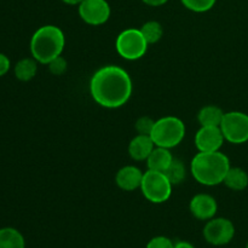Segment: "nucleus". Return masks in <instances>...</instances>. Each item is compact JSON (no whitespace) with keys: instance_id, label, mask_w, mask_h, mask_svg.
Wrapping results in <instances>:
<instances>
[{"instance_id":"5","label":"nucleus","mask_w":248,"mask_h":248,"mask_svg":"<svg viewBox=\"0 0 248 248\" xmlns=\"http://www.w3.org/2000/svg\"><path fill=\"white\" fill-rule=\"evenodd\" d=\"M172 184L164 172L148 170L144 172L140 190L144 198L153 203H164L171 198Z\"/></svg>"},{"instance_id":"11","label":"nucleus","mask_w":248,"mask_h":248,"mask_svg":"<svg viewBox=\"0 0 248 248\" xmlns=\"http://www.w3.org/2000/svg\"><path fill=\"white\" fill-rule=\"evenodd\" d=\"M189 210L196 219L210 220L215 218L218 205L213 196L208 194H198L190 200Z\"/></svg>"},{"instance_id":"17","label":"nucleus","mask_w":248,"mask_h":248,"mask_svg":"<svg viewBox=\"0 0 248 248\" xmlns=\"http://www.w3.org/2000/svg\"><path fill=\"white\" fill-rule=\"evenodd\" d=\"M0 248H26L24 237L14 228L0 229Z\"/></svg>"},{"instance_id":"9","label":"nucleus","mask_w":248,"mask_h":248,"mask_svg":"<svg viewBox=\"0 0 248 248\" xmlns=\"http://www.w3.org/2000/svg\"><path fill=\"white\" fill-rule=\"evenodd\" d=\"M110 6L107 0H82L79 4V15L85 23L101 26L110 17Z\"/></svg>"},{"instance_id":"22","label":"nucleus","mask_w":248,"mask_h":248,"mask_svg":"<svg viewBox=\"0 0 248 248\" xmlns=\"http://www.w3.org/2000/svg\"><path fill=\"white\" fill-rule=\"evenodd\" d=\"M154 124L155 121L150 119L149 116H142V118L136 121V131L138 132V135L150 136L153 127H154Z\"/></svg>"},{"instance_id":"2","label":"nucleus","mask_w":248,"mask_h":248,"mask_svg":"<svg viewBox=\"0 0 248 248\" xmlns=\"http://www.w3.org/2000/svg\"><path fill=\"white\" fill-rule=\"evenodd\" d=\"M229 157L222 152H199L191 160V174L198 183L215 186L223 183L230 169Z\"/></svg>"},{"instance_id":"24","label":"nucleus","mask_w":248,"mask_h":248,"mask_svg":"<svg viewBox=\"0 0 248 248\" xmlns=\"http://www.w3.org/2000/svg\"><path fill=\"white\" fill-rule=\"evenodd\" d=\"M147 248H174V244L166 236H155L148 242Z\"/></svg>"},{"instance_id":"26","label":"nucleus","mask_w":248,"mask_h":248,"mask_svg":"<svg viewBox=\"0 0 248 248\" xmlns=\"http://www.w3.org/2000/svg\"><path fill=\"white\" fill-rule=\"evenodd\" d=\"M145 5H149V6H161V5L166 4L169 0H142Z\"/></svg>"},{"instance_id":"13","label":"nucleus","mask_w":248,"mask_h":248,"mask_svg":"<svg viewBox=\"0 0 248 248\" xmlns=\"http://www.w3.org/2000/svg\"><path fill=\"white\" fill-rule=\"evenodd\" d=\"M156 147L150 136L137 135L128 144V154L136 161L147 160L153 149Z\"/></svg>"},{"instance_id":"7","label":"nucleus","mask_w":248,"mask_h":248,"mask_svg":"<svg viewBox=\"0 0 248 248\" xmlns=\"http://www.w3.org/2000/svg\"><path fill=\"white\" fill-rule=\"evenodd\" d=\"M220 130L228 142L232 144L246 143L248 140V115L242 111L225 113Z\"/></svg>"},{"instance_id":"15","label":"nucleus","mask_w":248,"mask_h":248,"mask_svg":"<svg viewBox=\"0 0 248 248\" xmlns=\"http://www.w3.org/2000/svg\"><path fill=\"white\" fill-rule=\"evenodd\" d=\"M223 183L229 189L235 191H241L248 186V174L245 170L240 167H230L229 171L225 174Z\"/></svg>"},{"instance_id":"10","label":"nucleus","mask_w":248,"mask_h":248,"mask_svg":"<svg viewBox=\"0 0 248 248\" xmlns=\"http://www.w3.org/2000/svg\"><path fill=\"white\" fill-rule=\"evenodd\" d=\"M225 138L219 126H201L195 135V145L199 152H218Z\"/></svg>"},{"instance_id":"1","label":"nucleus","mask_w":248,"mask_h":248,"mask_svg":"<svg viewBox=\"0 0 248 248\" xmlns=\"http://www.w3.org/2000/svg\"><path fill=\"white\" fill-rule=\"evenodd\" d=\"M90 92L101 107L115 109L127 103L132 94V80L125 69L106 65L97 70L90 81Z\"/></svg>"},{"instance_id":"3","label":"nucleus","mask_w":248,"mask_h":248,"mask_svg":"<svg viewBox=\"0 0 248 248\" xmlns=\"http://www.w3.org/2000/svg\"><path fill=\"white\" fill-rule=\"evenodd\" d=\"M65 45V36L57 26H43L33 34L31 40V53L34 60L48 64L53 58L61 56Z\"/></svg>"},{"instance_id":"8","label":"nucleus","mask_w":248,"mask_h":248,"mask_svg":"<svg viewBox=\"0 0 248 248\" xmlns=\"http://www.w3.org/2000/svg\"><path fill=\"white\" fill-rule=\"evenodd\" d=\"M235 235V227L227 218H212L203 228V237L213 246L228 245Z\"/></svg>"},{"instance_id":"28","label":"nucleus","mask_w":248,"mask_h":248,"mask_svg":"<svg viewBox=\"0 0 248 248\" xmlns=\"http://www.w3.org/2000/svg\"><path fill=\"white\" fill-rule=\"evenodd\" d=\"M62 1L67 5H79L82 0H62Z\"/></svg>"},{"instance_id":"25","label":"nucleus","mask_w":248,"mask_h":248,"mask_svg":"<svg viewBox=\"0 0 248 248\" xmlns=\"http://www.w3.org/2000/svg\"><path fill=\"white\" fill-rule=\"evenodd\" d=\"M11 67V62H10L9 57L4 53L0 52V77H4Z\"/></svg>"},{"instance_id":"6","label":"nucleus","mask_w":248,"mask_h":248,"mask_svg":"<svg viewBox=\"0 0 248 248\" xmlns=\"http://www.w3.org/2000/svg\"><path fill=\"white\" fill-rule=\"evenodd\" d=\"M148 45L140 29L128 28L121 31L115 41V47L119 55L127 61H136L147 53Z\"/></svg>"},{"instance_id":"29","label":"nucleus","mask_w":248,"mask_h":248,"mask_svg":"<svg viewBox=\"0 0 248 248\" xmlns=\"http://www.w3.org/2000/svg\"><path fill=\"white\" fill-rule=\"evenodd\" d=\"M246 248H248V242H247V246H246Z\"/></svg>"},{"instance_id":"19","label":"nucleus","mask_w":248,"mask_h":248,"mask_svg":"<svg viewBox=\"0 0 248 248\" xmlns=\"http://www.w3.org/2000/svg\"><path fill=\"white\" fill-rule=\"evenodd\" d=\"M164 173L165 176L167 177V179L171 182L172 186H178V184H181L182 182L186 179V166H184L183 161H181L179 159H174L173 157L171 165H170L169 169H167Z\"/></svg>"},{"instance_id":"14","label":"nucleus","mask_w":248,"mask_h":248,"mask_svg":"<svg viewBox=\"0 0 248 248\" xmlns=\"http://www.w3.org/2000/svg\"><path fill=\"white\" fill-rule=\"evenodd\" d=\"M173 156H172L171 152L167 148L156 147L153 149L150 155L147 159L148 170H153V171L157 172H165L169 166L171 165Z\"/></svg>"},{"instance_id":"16","label":"nucleus","mask_w":248,"mask_h":248,"mask_svg":"<svg viewBox=\"0 0 248 248\" xmlns=\"http://www.w3.org/2000/svg\"><path fill=\"white\" fill-rule=\"evenodd\" d=\"M224 111L217 106H206L200 109L198 121L201 126H219L224 118Z\"/></svg>"},{"instance_id":"18","label":"nucleus","mask_w":248,"mask_h":248,"mask_svg":"<svg viewBox=\"0 0 248 248\" xmlns=\"http://www.w3.org/2000/svg\"><path fill=\"white\" fill-rule=\"evenodd\" d=\"M38 72V64L34 58H23L15 65V77L19 81H29Z\"/></svg>"},{"instance_id":"20","label":"nucleus","mask_w":248,"mask_h":248,"mask_svg":"<svg viewBox=\"0 0 248 248\" xmlns=\"http://www.w3.org/2000/svg\"><path fill=\"white\" fill-rule=\"evenodd\" d=\"M143 36L148 44H156L164 35V28L157 21H148L140 27Z\"/></svg>"},{"instance_id":"21","label":"nucleus","mask_w":248,"mask_h":248,"mask_svg":"<svg viewBox=\"0 0 248 248\" xmlns=\"http://www.w3.org/2000/svg\"><path fill=\"white\" fill-rule=\"evenodd\" d=\"M217 0H181L182 4L193 12L210 11Z\"/></svg>"},{"instance_id":"27","label":"nucleus","mask_w":248,"mask_h":248,"mask_svg":"<svg viewBox=\"0 0 248 248\" xmlns=\"http://www.w3.org/2000/svg\"><path fill=\"white\" fill-rule=\"evenodd\" d=\"M174 248H195L190 242L186 241H179L177 244H174Z\"/></svg>"},{"instance_id":"4","label":"nucleus","mask_w":248,"mask_h":248,"mask_svg":"<svg viewBox=\"0 0 248 248\" xmlns=\"http://www.w3.org/2000/svg\"><path fill=\"white\" fill-rule=\"evenodd\" d=\"M186 136V125L176 116H165L155 121L150 137L156 147L171 148L177 147Z\"/></svg>"},{"instance_id":"23","label":"nucleus","mask_w":248,"mask_h":248,"mask_svg":"<svg viewBox=\"0 0 248 248\" xmlns=\"http://www.w3.org/2000/svg\"><path fill=\"white\" fill-rule=\"evenodd\" d=\"M48 69H50L51 74L56 75V77H60V75L64 74V72L68 68V63L62 56H58V57L53 58L50 63H48Z\"/></svg>"},{"instance_id":"12","label":"nucleus","mask_w":248,"mask_h":248,"mask_svg":"<svg viewBox=\"0 0 248 248\" xmlns=\"http://www.w3.org/2000/svg\"><path fill=\"white\" fill-rule=\"evenodd\" d=\"M143 172L136 166H125L118 171L115 176V183L125 191H133L140 188L143 179Z\"/></svg>"}]
</instances>
